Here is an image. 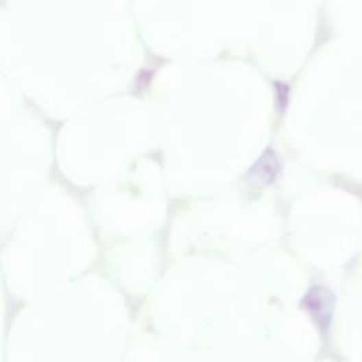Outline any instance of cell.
<instances>
[{
  "label": "cell",
  "instance_id": "cell-1",
  "mask_svg": "<svg viewBox=\"0 0 362 362\" xmlns=\"http://www.w3.org/2000/svg\"><path fill=\"white\" fill-rule=\"evenodd\" d=\"M279 170L280 166L278 156L275 154L274 150L266 149L263 154L255 162V165L251 167V170L248 171V177L256 184L266 186L274 183L276 176L279 174Z\"/></svg>",
  "mask_w": 362,
  "mask_h": 362
}]
</instances>
